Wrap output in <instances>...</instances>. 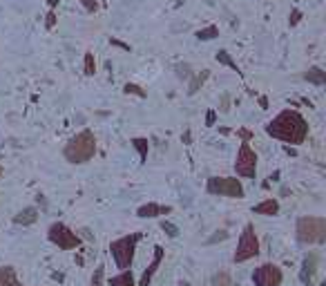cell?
Wrapping results in <instances>:
<instances>
[{
	"label": "cell",
	"instance_id": "cell-29",
	"mask_svg": "<svg viewBox=\"0 0 326 286\" xmlns=\"http://www.w3.org/2000/svg\"><path fill=\"white\" fill-rule=\"evenodd\" d=\"M237 137L242 139V141H250V139H255V132L248 130V127H239V130H237Z\"/></svg>",
	"mask_w": 326,
	"mask_h": 286
},
{
	"label": "cell",
	"instance_id": "cell-36",
	"mask_svg": "<svg viewBox=\"0 0 326 286\" xmlns=\"http://www.w3.org/2000/svg\"><path fill=\"white\" fill-rule=\"evenodd\" d=\"M110 42H112V45H116V47H121V50H130V45H125V42H121V40H116V38H112Z\"/></svg>",
	"mask_w": 326,
	"mask_h": 286
},
{
	"label": "cell",
	"instance_id": "cell-20",
	"mask_svg": "<svg viewBox=\"0 0 326 286\" xmlns=\"http://www.w3.org/2000/svg\"><path fill=\"white\" fill-rule=\"evenodd\" d=\"M214 58H217V63L226 65V68H230V70H235L237 74H242V70H239V65L235 63V60H232V56H230V54L226 52V50H219V52H217V56H214Z\"/></svg>",
	"mask_w": 326,
	"mask_h": 286
},
{
	"label": "cell",
	"instance_id": "cell-5",
	"mask_svg": "<svg viewBox=\"0 0 326 286\" xmlns=\"http://www.w3.org/2000/svg\"><path fill=\"white\" fill-rule=\"evenodd\" d=\"M259 237H257V230H255V224L248 222L239 235V241H237V251L232 253V261L235 264H244V261H250L259 255Z\"/></svg>",
	"mask_w": 326,
	"mask_h": 286
},
{
	"label": "cell",
	"instance_id": "cell-23",
	"mask_svg": "<svg viewBox=\"0 0 326 286\" xmlns=\"http://www.w3.org/2000/svg\"><path fill=\"white\" fill-rule=\"evenodd\" d=\"M83 72H85V76H94L96 74V60H94V54H92V52H85Z\"/></svg>",
	"mask_w": 326,
	"mask_h": 286
},
{
	"label": "cell",
	"instance_id": "cell-4",
	"mask_svg": "<svg viewBox=\"0 0 326 286\" xmlns=\"http://www.w3.org/2000/svg\"><path fill=\"white\" fill-rule=\"evenodd\" d=\"M139 239H141V233H130V235L119 237V239H114L112 244H110V253H112V257H114V264L119 266L121 271L132 266Z\"/></svg>",
	"mask_w": 326,
	"mask_h": 286
},
{
	"label": "cell",
	"instance_id": "cell-22",
	"mask_svg": "<svg viewBox=\"0 0 326 286\" xmlns=\"http://www.w3.org/2000/svg\"><path fill=\"white\" fill-rule=\"evenodd\" d=\"M194 36H197V40H212V38H217V36H219V27L217 25H208L204 29H199Z\"/></svg>",
	"mask_w": 326,
	"mask_h": 286
},
{
	"label": "cell",
	"instance_id": "cell-19",
	"mask_svg": "<svg viewBox=\"0 0 326 286\" xmlns=\"http://www.w3.org/2000/svg\"><path fill=\"white\" fill-rule=\"evenodd\" d=\"M132 148L139 152L141 163H145L147 161V152H150V141H147L145 137H134L132 139Z\"/></svg>",
	"mask_w": 326,
	"mask_h": 286
},
{
	"label": "cell",
	"instance_id": "cell-40",
	"mask_svg": "<svg viewBox=\"0 0 326 286\" xmlns=\"http://www.w3.org/2000/svg\"><path fill=\"white\" fill-rule=\"evenodd\" d=\"M3 172H5V168H3V166H0V177H3Z\"/></svg>",
	"mask_w": 326,
	"mask_h": 286
},
{
	"label": "cell",
	"instance_id": "cell-33",
	"mask_svg": "<svg viewBox=\"0 0 326 286\" xmlns=\"http://www.w3.org/2000/svg\"><path fill=\"white\" fill-rule=\"evenodd\" d=\"M228 101H230V99H228V94L221 96V107H219L221 112H228V109H230V107H228Z\"/></svg>",
	"mask_w": 326,
	"mask_h": 286
},
{
	"label": "cell",
	"instance_id": "cell-9",
	"mask_svg": "<svg viewBox=\"0 0 326 286\" xmlns=\"http://www.w3.org/2000/svg\"><path fill=\"white\" fill-rule=\"evenodd\" d=\"M281 282H284V271L273 261H266L253 271L255 286H281Z\"/></svg>",
	"mask_w": 326,
	"mask_h": 286
},
{
	"label": "cell",
	"instance_id": "cell-24",
	"mask_svg": "<svg viewBox=\"0 0 326 286\" xmlns=\"http://www.w3.org/2000/svg\"><path fill=\"white\" fill-rule=\"evenodd\" d=\"M103 282H105V264H98L90 279V286H103Z\"/></svg>",
	"mask_w": 326,
	"mask_h": 286
},
{
	"label": "cell",
	"instance_id": "cell-34",
	"mask_svg": "<svg viewBox=\"0 0 326 286\" xmlns=\"http://www.w3.org/2000/svg\"><path fill=\"white\" fill-rule=\"evenodd\" d=\"M78 237H81V239H88V241H92V239H94V235H92L88 228H83L81 233H78Z\"/></svg>",
	"mask_w": 326,
	"mask_h": 286
},
{
	"label": "cell",
	"instance_id": "cell-38",
	"mask_svg": "<svg viewBox=\"0 0 326 286\" xmlns=\"http://www.w3.org/2000/svg\"><path fill=\"white\" fill-rule=\"evenodd\" d=\"M58 3H60V0H47L49 9H56V7H58Z\"/></svg>",
	"mask_w": 326,
	"mask_h": 286
},
{
	"label": "cell",
	"instance_id": "cell-30",
	"mask_svg": "<svg viewBox=\"0 0 326 286\" xmlns=\"http://www.w3.org/2000/svg\"><path fill=\"white\" fill-rule=\"evenodd\" d=\"M81 5L85 7L88 14H96V11H98V3H96V0H81Z\"/></svg>",
	"mask_w": 326,
	"mask_h": 286
},
{
	"label": "cell",
	"instance_id": "cell-28",
	"mask_svg": "<svg viewBox=\"0 0 326 286\" xmlns=\"http://www.w3.org/2000/svg\"><path fill=\"white\" fill-rule=\"evenodd\" d=\"M56 23H58L56 11H54V9H49V14L45 16V29H54V27H56Z\"/></svg>",
	"mask_w": 326,
	"mask_h": 286
},
{
	"label": "cell",
	"instance_id": "cell-31",
	"mask_svg": "<svg viewBox=\"0 0 326 286\" xmlns=\"http://www.w3.org/2000/svg\"><path fill=\"white\" fill-rule=\"evenodd\" d=\"M299 20H302V11H299V9H293L291 16H288V25L295 27V25H299Z\"/></svg>",
	"mask_w": 326,
	"mask_h": 286
},
{
	"label": "cell",
	"instance_id": "cell-16",
	"mask_svg": "<svg viewBox=\"0 0 326 286\" xmlns=\"http://www.w3.org/2000/svg\"><path fill=\"white\" fill-rule=\"evenodd\" d=\"M0 286H25L16 275L14 266H0Z\"/></svg>",
	"mask_w": 326,
	"mask_h": 286
},
{
	"label": "cell",
	"instance_id": "cell-7",
	"mask_svg": "<svg viewBox=\"0 0 326 286\" xmlns=\"http://www.w3.org/2000/svg\"><path fill=\"white\" fill-rule=\"evenodd\" d=\"M47 239L52 241L54 246H58L60 251H76L83 241L76 230H72L63 222H54L52 226L47 228Z\"/></svg>",
	"mask_w": 326,
	"mask_h": 286
},
{
	"label": "cell",
	"instance_id": "cell-37",
	"mask_svg": "<svg viewBox=\"0 0 326 286\" xmlns=\"http://www.w3.org/2000/svg\"><path fill=\"white\" fill-rule=\"evenodd\" d=\"M259 105H262V109L268 107V99H266V96H259Z\"/></svg>",
	"mask_w": 326,
	"mask_h": 286
},
{
	"label": "cell",
	"instance_id": "cell-25",
	"mask_svg": "<svg viewBox=\"0 0 326 286\" xmlns=\"http://www.w3.org/2000/svg\"><path fill=\"white\" fill-rule=\"evenodd\" d=\"M123 92L125 94H134V96H139V99H147V92L141 85H137V83H125L123 85Z\"/></svg>",
	"mask_w": 326,
	"mask_h": 286
},
{
	"label": "cell",
	"instance_id": "cell-8",
	"mask_svg": "<svg viewBox=\"0 0 326 286\" xmlns=\"http://www.w3.org/2000/svg\"><path fill=\"white\" fill-rule=\"evenodd\" d=\"M257 152L250 148V141H242L235 159V172L242 179H255L257 177Z\"/></svg>",
	"mask_w": 326,
	"mask_h": 286
},
{
	"label": "cell",
	"instance_id": "cell-1",
	"mask_svg": "<svg viewBox=\"0 0 326 286\" xmlns=\"http://www.w3.org/2000/svg\"><path fill=\"white\" fill-rule=\"evenodd\" d=\"M266 135L277 139L281 143L302 145L309 139V123L297 109H281L277 117H273L266 123Z\"/></svg>",
	"mask_w": 326,
	"mask_h": 286
},
{
	"label": "cell",
	"instance_id": "cell-39",
	"mask_svg": "<svg viewBox=\"0 0 326 286\" xmlns=\"http://www.w3.org/2000/svg\"><path fill=\"white\" fill-rule=\"evenodd\" d=\"M183 141L190 143V130H186V135H183Z\"/></svg>",
	"mask_w": 326,
	"mask_h": 286
},
{
	"label": "cell",
	"instance_id": "cell-14",
	"mask_svg": "<svg viewBox=\"0 0 326 286\" xmlns=\"http://www.w3.org/2000/svg\"><path fill=\"white\" fill-rule=\"evenodd\" d=\"M210 78V70H201V72H194L192 76L188 78V96H194L201 87L206 85V81Z\"/></svg>",
	"mask_w": 326,
	"mask_h": 286
},
{
	"label": "cell",
	"instance_id": "cell-2",
	"mask_svg": "<svg viewBox=\"0 0 326 286\" xmlns=\"http://www.w3.org/2000/svg\"><path fill=\"white\" fill-rule=\"evenodd\" d=\"M96 150H98V145H96L94 132H92V130H81L65 143L63 157H65L67 163H72V166H83V163L94 159Z\"/></svg>",
	"mask_w": 326,
	"mask_h": 286
},
{
	"label": "cell",
	"instance_id": "cell-12",
	"mask_svg": "<svg viewBox=\"0 0 326 286\" xmlns=\"http://www.w3.org/2000/svg\"><path fill=\"white\" fill-rule=\"evenodd\" d=\"M175 210L172 206H161V204H155V202H147L143 206H139L137 208V217L141 219H157L161 215H170V212Z\"/></svg>",
	"mask_w": 326,
	"mask_h": 286
},
{
	"label": "cell",
	"instance_id": "cell-15",
	"mask_svg": "<svg viewBox=\"0 0 326 286\" xmlns=\"http://www.w3.org/2000/svg\"><path fill=\"white\" fill-rule=\"evenodd\" d=\"M253 212L255 215H264V217H275L279 215V202L277 199H264V202H259L257 206H253Z\"/></svg>",
	"mask_w": 326,
	"mask_h": 286
},
{
	"label": "cell",
	"instance_id": "cell-27",
	"mask_svg": "<svg viewBox=\"0 0 326 286\" xmlns=\"http://www.w3.org/2000/svg\"><path fill=\"white\" fill-rule=\"evenodd\" d=\"M175 72H177V78H179V81H188V78L194 74L192 68H190L188 63H179V65L175 68Z\"/></svg>",
	"mask_w": 326,
	"mask_h": 286
},
{
	"label": "cell",
	"instance_id": "cell-26",
	"mask_svg": "<svg viewBox=\"0 0 326 286\" xmlns=\"http://www.w3.org/2000/svg\"><path fill=\"white\" fill-rule=\"evenodd\" d=\"M161 230L170 237V239H177V237H179V226H177V224H172V222H168V219H163V222H161Z\"/></svg>",
	"mask_w": 326,
	"mask_h": 286
},
{
	"label": "cell",
	"instance_id": "cell-35",
	"mask_svg": "<svg viewBox=\"0 0 326 286\" xmlns=\"http://www.w3.org/2000/svg\"><path fill=\"white\" fill-rule=\"evenodd\" d=\"M226 237H228V233H226V230H219V235H214V237H212L210 244H214V241H221V239H226Z\"/></svg>",
	"mask_w": 326,
	"mask_h": 286
},
{
	"label": "cell",
	"instance_id": "cell-13",
	"mask_svg": "<svg viewBox=\"0 0 326 286\" xmlns=\"http://www.w3.org/2000/svg\"><path fill=\"white\" fill-rule=\"evenodd\" d=\"M36 222H38V208L36 206H25L23 210H18L14 215L16 226H34Z\"/></svg>",
	"mask_w": 326,
	"mask_h": 286
},
{
	"label": "cell",
	"instance_id": "cell-11",
	"mask_svg": "<svg viewBox=\"0 0 326 286\" xmlns=\"http://www.w3.org/2000/svg\"><path fill=\"white\" fill-rule=\"evenodd\" d=\"M165 257V251H163V246H155V255H152V261H150V266L143 271V275H141V279L137 282V286H150L152 284V279H155L157 275V271H159V266H161V261Z\"/></svg>",
	"mask_w": 326,
	"mask_h": 286
},
{
	"label": "cell",
	"instance_id": "cell-41",
	"mask_svg": "<svg viewBox=\"0 0 326 286\" xmlns=\"http://www.w3.org/2000/svg\"><path fill=\"white\" fill-rule=\"evenodd\" d=\"M181 286H190V282H181Z\"/></svg>",
	"mask_w": 326,
	"mask_h": 286
},
{
	"label": "cell",
	"instance_id": "cell-21",
	"mask_svg": "<svg viewBox=\"0 0 326 286\" xmlns=\"http://www.w3.org/2000/svg\"><path fill=\"white\" fill-rule=\"evenodd\" d=\"M210 286H232V277L228 271H217L210 279Z\"/></svg>",
	"mask_w": 326,
	"mask_h": 286
},
{
	"label": "cell",
	"instance_id": "cell-6",
	"mask_svg": "<svg viewBox=\"0 0 326 286\" xmlns=\"http://www.w3.org/2000/svg\"><path fill=\"white\" fill-rule=\"evenodd\" d=\"M206 192L214 194V197H228V199L246 197L242 179H237V177H210L206 181Z\"/></svg>",
	"mask_w": 326,
	"mask_h": 286
},
{
	"label": "cell",
	"instance_id": "cell-32",
	"mask_svg": "<svg viewBox=\"0 0 326 286\" xmlns=\"http://www.w3.org/2000/svg\"><path fill=\"white\" fill-rule=\"evenodd\" d=\"M214 121H217V109H208V112H206V125L212 127Z\"/></svg>",
	"mask_w": 326,
	"mask_h": 286
},
{
	"label": "cell",
	"instance_id": "cell-18",
	"mask_svg": "<svg viewBox=\"0 0 326 286\" xmlns=\"http://www.w3.org/2000/svg\"><path fill=\"white\" fill-rule=\"evenodd\" d=\"M110 286H137V279L132 275V269L121 271L119 275L110 277Z\"/></svg>",
	"mask_w": 326,
	"mask_h": 286
},
{
	"label": "cell",
	"instance_id": "cell-3",
	"mask_svg": "<svg viewBox=\"0 0 326 286\" xmlns=\"http://www.w3.org/2000/svg\"><path fill=\"white\" fill-rule=\"evenodd\" d=\"M295 239L304 246H322L326 241V217H299L295 222Z\"/></svg>",
	"mask_w": 326,
	"mask_h": 286
},
{
	"label": "cell",
	"instance_id": "cell-10",
	"mask_svg": "<svg viewBox=\"0 0 326 286\" xmlns=\"http://www.w3.org/2000/svg\"><path fill=\"white\" fill-rule=\"evenodd\" d=\"M319 253L317 251H309L302 259V269H299V279L304 282V286H315V277L319 271Z\"/></svg>",
	"mask_w": 326,
	"mask_h": 286
},
{
	"label": "cell",
	"instance_id": "cell-17",
	"mask_svg": "<svg viewBox=\"0 0 326 286\" xmlns=\"http://www.w3.org/2000/svg\"><path fill=\"white\" fill-rule=\"evenodd\" d=\"M302 78L311 85H326V72L322 68H317V65H313V68L306 70L302 74Z\"/></svg>",
	"mask_w": 326,
	"mask_h": 286
}]
</instances>
